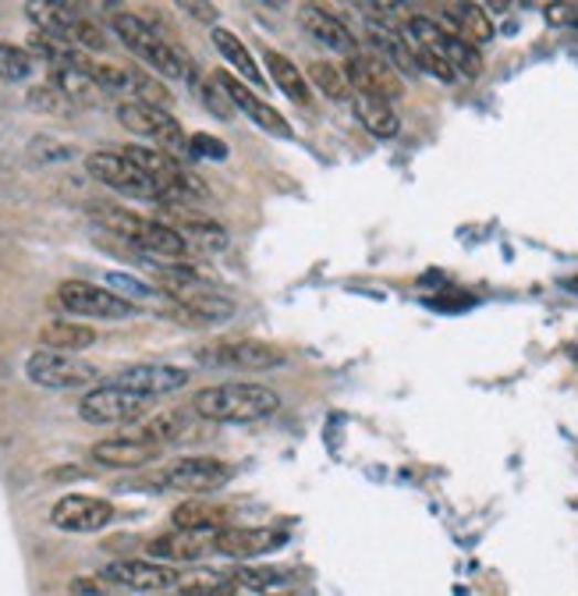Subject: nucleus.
Returning <instances> with one entry per match:
<instances>
[{
    "label": "nucleus",
    "mask_w": 578,
    "mask_h": 596,
    "mask_svg": "<svg viewBox=\"0 0 578 596\" xmlns=\"http://www.w3.org/2000/svg\"><path fill=\"white\" fill-rule=\"evenodd\" d=\"M149 263H153V281H157V287L171 302H178L189 316L217 323L234 313V302L213 292L210 281L202 278L192 263H181V260H149Z\"/></svg>",
    "instance_id": "obj_1"
},
{
    "label": "nucleus",
    "mask_w": 578,
    "mask_h": 596,
    "mask_svg": "<svg viewBox=\"0 0 578 596\" xmlns=\"http://www.w3.org/2000/svg\"><path fill=\"white\" fill-rule=\"evenodd\" d=\"M281 408V395L263 384H213L196 390L192 412L210 422H260Z\"/></svg>",
    "instance_id": "obj_2"
},
{
    "label": "nucleus",
    "mask_w": 578,
    "mask_h": 596,
    "mask_svg": "<svg viewBox=\"0 0 578 596\" xmlns=\"http://www.w3.org/2000/svg\"><path fill=\"white\" fill-rule=\"evenodd\" d=\"M96 220L117 238H125L128 245L143 249L149 260H185L192 245L167 224V220H153L143 213H132L125 207H111V202H96Z\"/></svg>",
    "instance_id": "obj_3"
},
{
    "label": "nucleus",
    "mask_w": 578,
    "mask_h": 596,
    "mask_svg": "<svg viewBox=\"0 0 578 596\" xmlns=\"http://www.w3.org/2000/svg\"><path fill=\"white\" fill-rule=\"evenodd\" d=\"M111 29L117 32V40H122L135 57L146 61V64L153 67V72H160V75H167V79H185V82L199 85L192 57L185 54V50H178L175 43H167L146 19H139V14L117 11V14H111Z\"/></svg>",
    "instance_id": "obj_4"
},
{
    "label": "nucleus",
    "mask_w": 578,
    "mask_h": 596,
    "mask_svg": "<svg viewBox=\"0 0 578 596\" xmlns=\"http://www.w3.org/2000/svg\"><path fill=\"white\" fill-rule=\"evenodd\" d=\"M404 40H408V46L430 50V54H437L440 61H448L454 67V75H465V79H480L483 75L480 50L469 46L465 40H458L451 29H444L433 19H422V14L408 19L404 22Z\"/></svg>",
    "instance_id": "obj_5"
},
{
    "label": "nucleus",
    "mask_w": 578,
    "mask_h": 596,
    "mask_svg": "<svg viewBox=\"0 0 578 596\" xmlns=\"http://www.w3.org/2000/svg\"><path fill=\"white\" fill-rule=\"evenodd\" d=\"M117 122H122L132 135H143V139L157 143L164 153H178V160H189V135L181 132L178 117L171 111L125 100V104L117 107Z\"/></svg>",
    "instance_id": "obj_6"
},
{
    "label": "nucleus",
    "mask_w": 578,
    "mask_h": 596,
    "mask_svg": "<svg viewBox=\"0 0 578 596\" xmlns=\"http://www.w3.org/2000/svg\"><path fill=\"white\" fill-rule=\"evenodd\" d=\"M86 170L99 185H107V189L122 192V196L146 199V202H164V192L125 157L122 149H96V153H90Z\"/></svg>",
    "instance_id": "obj_7"
},
{
    "label": "nucleus",
    "mask_w": 578,
    "mask_h": 596,
    "mask_svg": "<svg viewBox=\"0 0 578 596\" xmlns=\"http://www.w3.org/2000/svg\"><path fill=\"white\" fill-rule=\"evenodd\" d=\"M199 359L207 366L220 369H242V373H266L284 366V352L277 345L260 337H231V341H217L199 352Z\"/></svg>",
    "instance_id": "obj_8"
},
{
    "label": "nucleus",
    "mask_w": 578,
    "mask_h": 596,
    "mask_svg": "<svg viewBox=\"0 0 578 596\" xmlns=\"http://www.w3.org/2000/svg\"><path fill=\"white\" fill-rule=\"evenodd\" d=\"M25 377L43 390H75V387L96 384L99 369L86 359H78V355H61V352L43 348L36 355H29Z\"/></svg>",
    "instance_id": "obj_9"
},
{
    "label": "nucleus",
    "mask_w": 578,
    "mask_h": 596,
    "mask_svg": "<svg viewBox=\"0 0 578 596\" xmlns=\"http://www.w3.org/2000/svg\"><path fill=\"white\" fill-rule=\"evenodd\" d=\"M57 305L67 310L72 316H90V320H125L135 313V305L111 292V287H99L90 281H64L57 284Z\"/></svg>",
    "instance_id": "obj_10"
},
{
    "label": "nucleus",
    "mask_w": 578,
    "mask_h": 596,
    "mask_svg": "<svg viewBox=\"0 0 578 596\" xmlns=\"http://www.w3.org/2000/svg\"><path fill=\"white\" fill-rule=\"evenodd\" d=\"M149 412V398L132 395L114 384L93 387L86 398L78 401V416L93 426H117V422H139Z\"/></svg>",
    "instance_id": "obj_11"
},
{
    "label": "nucleus",
    "mask_w": 578,
    "mask_h": 596,
    "mask_svg": "<svg viewBox=\"0 0 578 596\" xmlns=\"http://www.w3.org/2000/svg\"><path fill=\"white\" fill-rule=\"evenodd\" d=\"M234 469L228 462L210 454H189V458H178L175 466H167L160 483L167 490H178V493H217L220 487L231 483Z\"/></svg>",
    "instance_id": "obj_12"
},
{
    "label": "nucleus",
    "mask_w": 578,
    "mask_h": 596,
    "mask_svg": "<svg viewBox=\"0 0 578 596\" xmlns=\"http://www.w3.org/2000/svg\"><path fill=\"white\" fill-rule=\"evenodd\" d=\"M107 384L153 401V398L175 395V390H181L185 384H189V369L171 366V363H139V366H128L122 373H114Z\"/></svg>",
    "instance_id": "obj_13"
},
{
    "label": "nucleus",
    "mask_w": 578,
    "mask_h": 596,
    "mask_svg": "<svg viewBox=\"0 0 578 596\" xmlns=\"http://www.w3.org/2000/svg\"><path fill=\"white\" fill-rule=\"evenodd\" d=\"M345 79H348V85H355V93L380 96V100H387V104L404 93V82L398 75V67L387 57H377V54H351L345 61Z\"/></svg>",
    "instance_id": "obj_14"
},
{
    "label": "nucleus",
    "mask_w": 578,
    "mask_h": 596,
    "mask_svg": "<svg viewBox=\"0 0 578 596\" xmlns=\"http://www.w3.org/2000/svg\"><path fill=\"white\" fill-rule=\"evenodd\" d=\"M114 519V504L107 498H90V493H67L50 508V522L61 533H99Z\"/></svg>",
    "instance_id": "obj_15"
},
{
    "label": "nucleus",
    "mask_w": 578,
    "mask_h": 596,
    "mask_svg": "<svg viewBox=\"0 0 578 596\" xmlns=\"http://www.w3.org/2000/svg\"><path fill=\"white\" fill-rule=\"evenodd\" d=\"M284 540L287 536L281 530H270V525H228V530L213 533V551L234 561H252L277 551Z\"/></svg>",
    "instance_id": "obj_16"
},
{
    "label": "nucleus",
    "mask_w": 578,
    "mask_h": 596,
    "mask_svg": "<svg viewBox=\"0 0 578 596\" xmlns=\"http://www.w3.org/2000/svg\"><path fill=\"white\" fill-rule=\"evenodd\" d=\"M104 578L114 586H125L135 593H160L181 583V572L160 561H114L104 568Z\"/></svg>",
    "instance_id": "obj_17"
},
{
    "label": "nucleus",
    "mask_w": 578,
    "mask_h": 596,
    "mask_svg": "<svg viewBox=\"0 0 578 596\" xmlns=\"http://www.w3.org/2000/svg\"><path fill=\"white\" fill-rule=\"evenodd\" d=\"M217 82H220V90L228 93V100L238 107V111H245V117H252L263 132L270 135H281V139H292V125H287V117L281 111H274V104H266L263 96H256L249 90V85L242 79H234L228 72H217Z\"/></svg>",
    "instance_id": "obj_18"
},
{
    "label": "nucleus",
    "mask_w": 578,
    "mask_h": 596,
    "mask_svg": "<svg viewBox=\"0 0 578 596\" xmlns=\"http://www.w3.org/2000/svg\"><path fill=\"white\" fill-rule=\"evenodd\" d=\"M157 458H160L157 445H146V440H135L128 433L93 445V462H99L104 469H143L149 462H157Z\"/></svg>",
    "instance_id": "obj_19"
},
{
    "label": "nucleus",
    "mask_w": 578,
    "mask_h": 596,
    "mask_svg": "<svg viewBox=\"0 0 578 596\" xmlns=\"http://www.w3.org/2000/svg\"><path fill=\"white\" fill-rule=\"evenodd\" d=\"M298 22L302 29L309 32V36L323 46H330V50H341V54H355V36H351V29L337 19V14H330L327 8H319V4H305L298 11Z\"/></svg>",
    "instance_id": "obj_20"
},
{
    "label": "nucleus",
    "mask_w": 578,
    "mask_h": 596,
    "mask_svg": "<svg viewBox=\"0 0 578 596\" xmlns=\"http://www.w3.org/2000/svg\"><path fill=\"white\" fill-rule=\"evenodd\" d=\"M167 224H171L192 249H202V252H224L228 249V231L220 228L213 217L171 210L167 213Z\"/></svg>",
    "instance_id": "obj_21"
},
{
    "label": "nucleus",
    "mask_w": 578,
    "mask_h": 596,
    "mask_svg": "<svg viewBox=\"0 0 578 596\" xmlns=\"http://www.w3.org/2000/svg\"><path fill=\"white\" fill-rule=\"evenodd\" d=\"M213 551V536L210 533H185V530H175V533H164L157 540H149V554L160 557V561H199Z\"/></svg>",
    "instance_id": "obj_22"
},
{
    "label": "nucleus",
    "mask_w": 578,
    "mask_h": 596,
    "mask_svg": "<svg viewBox=\"0 0 578 596\" xmlns=\"http://www.w3.org/2000/svg\"><path fill=\"white\" fill-rule=\"evenodd\" d=\"M263 61H266L270 79H274V85H277V90H281L287 100H295L298 107H309V104H313L309 79L302 75V67H298L292 57H284L281 50H266Z\"/></svg>",
    "instance_id": "obj_23"
},
{
    "label": "nucleus",
    "mask_w": 578,
    "mask_h": 596,
    "mask_svg": "<svg viewBox=\"0 0 578 596\" xmlns=\"http://www.w3.org/2000/svg\"><path fill=\"white\" fill-rule=\"evenodd\" d=\"M444 19L454 29V36L465 40L475 50L493 40V22H490L486 8H480V4H448L444 8Z\"/></svg>",
    "instance_id": "obj_24"
},
{
    "label": "nucleus",
    "mask_w": 578,
    "mask_h": 596,
    "mask_svg": "<svg viewBox=\"0 0 578 596\" xmlns=\"http://www.w3.org/2000/svg\"><path fill=\"white\" fill-rule=\"evenodd\" d=\"M351 107H355V117L362 122V128H369V135H377V139H395V135L401 132L398 111L390 107L387 100H380V96L355 93Z\"/></svg>",
    "instance_id": "obj_25"
},
{
    "label": "nucleus",
    "mask_w": 578,
    "mask_h": 596,
    "mask_svg": "<svg viewBox=\"0 0 578 596\" xmlns=\"http://www.w3.org/2000/svg\"><path fill=\"white\" fill-rule=\"evenodd\" d=\"M192 426V416L185 408H171V412H157V416H146L139 419V426L128 433L135 440H146V445H175V440Z\"/></svg>",
    "instance_id": "obj_26"
},
{
    "label": "nucleus",
    "mask_w": 578,
    "mask_h": 596,
    "mask_svg": "<svg viewBox=\"0 0 578 596\" xmlns=\"http://www.w3.org/2000/svg\"><path fill=\"white\" fill-rule=\"evenodd\" d=\"M50 85L67 100V104H99L107 93L99 90V82L93 79V67H57L50 75Z\"/></svg>",
    "instance_id": "obj_27"
},
{
    "label": "nucleus",
    "mask_w": 578,
    "mask_h": 596,
    "mask_svg": "<svg viewBox=\"0 0 578 596\" xmlns=\"http://www.w3.org/2000/svg\"><path fill=\"white\" fill-rule=\"evenodd\" d=\"M171 522H175V530L213 536L220 530H228V511L217 504H207V501H185L171 511Z\"/></svg>",
    "instance_id": "obj_28"
},
{
    "label": "nucleus",
    "mask_w": 578,
    "mask_h": 596,
    "mask_svg": "<svg viewBox=\"0 0 578 596\" xmlns=\"http://www.w3.org/2000/svg\"><path fill=\"white\" fill-rule=\"evenodd\" d=\"M96 341L93 327H82L75 320H54L40 331V345L46 352H82Z\"/></svg>",
    "instance_id": "obj_29"
},
{
    "label": "nucleus",
    "mask_w": 578,
    "mask_h": 596,
    "mask_svg": "<svg viewBox=\"0 0 578 596\" xmlns=\"http://www.w3.org/2000/svg\"><path fill=\"white\" fill-rule=\"evenodd\" d=\"M234 583L245 586V589H252V593H260V596H292V593H295L292 575H284V572H277V568L245 565V568L234 572Z\"/></svg>",
    "instance_id": "obj_30"
},
{
    "label": "nucleus",
    "mask_w": 578,
    "mask_h": 596,
    "mask_svg": "<svg viewBox=\"0 0 578 596\" xmlns=\"http://www.w3.org/2000/svg\"><path fill=\"white\" fill-rule=\"evenodd\" d=\"M366 32H369V40L377 43V50H383V54H387V61L398 67V72H404V75H416V72H419L412 46H408V40H404V36H398L395 29L369 22V29H366Z\"/></svg>",
    "instance_id": "obj_31"
},
{
    "label": "nucleus",
    "mask_w": 578,
    "mask_h": 596,
    "mask_svg": "<svg viewBox=\"0 0 578 596\" xmlns=\"http://www.w3.org/2000/svg\"><path fill=\"white\" fill-rule=\"evenodd\" d=\"M213 46L238 67V75H242L245 82H252V85H263V82H266L263 72H260V64H256V57L249 54V46H245L242 40H238L234 32H228V29H213Z\"/></svg>",
    "instance_id": "obj_32"
},
{
    "label": "nucleus",
    "mask_w": 578,
    "mask_h": 596,
    "mask_svg": "<svg viewBox=\"0 0 578 596\" xmlns=\"http://www.w3.org/2000/svg\"><path fill=\"white\" fill-rule=\"evenodd\" d=\"M181 596H231L238 589L234 575L224 572H192L181 575Z\"/></svg>",
    "instance_id": "obj_33"
},
{
    "label": "nucleus",
    "mask_w": 578,
    "mask_h": 596,
    "mask_svg": "<svg viewBox=\"0 0 578 596\" xmlns=\"http://www.w3.org/2000/svg\"><path fill=\"white\" fill-rule=\"evenodd\" d=\"M305 79H309L316 90L323 93V96H330V100H348V79H345V67H337V64H330V61H313L309 64V72H305Z\"/></svg>",
    "instance_id": "obj_34"
},
{
    "label": "nucleus",
    "mask_w": 578,
    "mask_h": 596,
    "mask_svg": "<svg viewBox=\"0 0 578 596\" xmlns=\"http://www.w3.org/2000/svg\"><path fill=\"white\" fill-rule=\"evenodd\" d=\"M32 75V54L25 46L0 43V79L4 82H25Z\"/></svg>",
    "instance_id": "obj_35"
},
{
    "label": "nucleus",
    "mask_w": 578,
    "mask_h": 596,
    "mask_svg": "<svg viewBox=\"0 0 578 596\" xmlns=\"http://www.w3.org/2000/svg\"><path fill=\"white\" fill-rule=\"evenodd\" d=\"M189 160H228V143L213 139L207 132L189 135Z\"/></svg>",
    "instance_id": "obj_36"
},
{
    "label": "nucleus",
    "mask_w": 578,
    "mask_h": 596,
    "mask_svg": "<svg viewBox=\"0 0 578 596\" xmlns=\"http://www.w3.org/2000/svg\"><path fill=\"white\" fill-rule=\"evenodd\" d=\"M196 90H199V96H202V104H207V111H213L217 117H231L234 104L228 100V93L220 90V82H217V79H210V82H199Z\"/></svg>",
    "instance_id": "obj_37"
},
{
    "label": "nucleus",
    "mask_w": 578,
    "mask_h": 596,
    "mask_svg": "<svg viewBox=\"0 0 578 596\" xmlns=\"http://www.w3.org/2000/svg\"><path fill=\"white\" fill-rule=\"evenodd\" d=\"M29 100H32V107H36V111H50V114H67V111H72V104H67L54 85H40V90L29 93Z\"/></svg>",
    "instance_id": "obj_38"
},
{
    "label": "nucleus",
    "mask_w": 578,
    "mask_h": 596,
    "mask_svg": "<svg viewBox=\"0 0 578 596\" xmlns=\"http://www.w3.org/2000/svg\"><path fill=\"white\" fill-rule=\"evenodd\" d=\"M178 11L192 14L196 22H210V25L217 22V14H220L213 4H199V0H181V4H178Z\"/></svg>",
    "instance_id": "obj_39"
},
{
    "label": "nucleus",
    "mask_w": 578,
    "mask_h": 596,
    "mask_svg": "<svg viewBox=\"0 0 578 596\" xmlns=\"http://www.w3.org/2000/svg\"><path fill=\"white\" fill-rule=\"evenodd\" d=\"M547 22L550 25H578V8H571V4H550L547 8Z\"/></svg>",
    "instance_id": "obj_40"
},
{
    "label": "nucleus",
    "mask_w": 578,
    "mask_h": 596,
    "mask_svg": "<svg viewBox=\"0 0 578 596\" xmlns=\"http://www.w3.org/2000/svg\"><path fill=\"white\" fill-rule=\"evenodd\" d=\"M565 284H568V287H571V292H578V278H568V281H565Z\"/></svg>",
    "instance_id": "obj_41"
}]
</instances>
